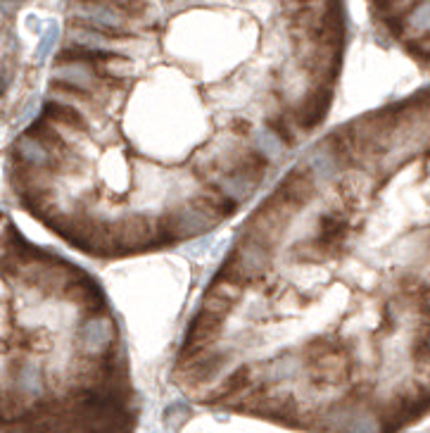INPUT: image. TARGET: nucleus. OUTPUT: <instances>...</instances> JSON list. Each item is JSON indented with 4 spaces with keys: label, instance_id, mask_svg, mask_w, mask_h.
<instances>
[{
    "label": "nucleus",
    "instance_id": "f257e3e1",
    "mask_svg": "<svg viewBox=\"0 0 430 433\" xmlns=\"http://www.w3.org/2000/svg\"><path fill=\"white\" fill-rule=\"evenodd\" d=\"M8 153L19 205L100 260L202 238L326 120L343 5L86 3Z\"/></svg>",
    "mask_w": 430,
    "mask_h": 433
}]
</instances>
